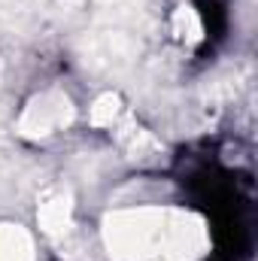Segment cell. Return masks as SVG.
<instances>
[{
  "instance_id": "obj_1",
  "label": "cell",
  "mask_w": 258,
  "mask_h": 261,
  "mask_svg": "<svg viewBox=\"0 0 258 261\" xmlns=\"http://www.w3.org/2000/svg\"><path fill=\"white\" fill-rule=\"evenodd\" d=\"M107 243L125 261H192L200 255V228L167 210H128L107 222Z\"/></svg>"
},
{
  "instance_id": "obj_2",
  "label": "cell",
  "mask_w": 258,
  "mask_h": 261,
  "mask_svg": "<svg viewBox=\"0 0 258 261\" xmlns=\"http://www.w3.org/2000/svg\"><path fill=\"white\" fill-rule=\"evenodd\" d=\"M73 119H76V107L70 94L61 88H49L28 100V107L18 116V134L31 140H46L58 130H67L73 125Z\"/></svg>"
},
{
  "instance_id": "obj_3",
  "label": "cell",
  "mask_w": 258,
  "mask_h": 261,
  "mask_svg": "<svg viewBox=\"0 0 258 261\" xmlns=\"http://www.w3.org/2000/svg\"><path fill=\"white\" fill-rule=\"evenodd\" d=\"M37 225L49 237H64L73 228V195L64 186L49 189L37 203Z\"/></svg>"
},
{
  "instance_id": "obj_4",
  "label": "cell",
  "mask_w": 258,
  "mask_h": 261,
  "mask_svg": "<svg viewBox=\"0 0 258 261\" xmlns=\"http://www.w3.org/2000/svg\"><path fill=\"white\" fill-rule=\"evenodd\" d=\"M0 261H37L34 237L15 222H0Z\"/></svg>"
},
{
  "instance_id": "obj_5",
  "label": "cell",
  "mask_w": 258,
  "mask_h": 261,
  "mask_svg": "<svg viewBox=\"0 0 258 261\" xmlns=\"http://www.w3.org/2000/svg\"><path fill=\"white\" fill-rule=\"evenodd\" d=\"M122 116H125V103H122V97L116 91H104L94 100L91 113H88V119H91L94 128H119Z\"/></svg>"
},
{
  "instance_id": "obj_6",
  "label": "cell",
  "mask_w": 258,
  "mask_h": 261,
  "mask_svg": "<svg viewBox=\"0 0 258 261\" xmlns=\"http://www.w3.org/2000/svg\"><path fill=\"white\" fill-rule=\"evenodd\" d=\"M170 28L176 34V40L186 43V46H194V43L203 40V21H200V15H197L194 6H179L170 15Z\"/></svg>"
}]
</instances>
